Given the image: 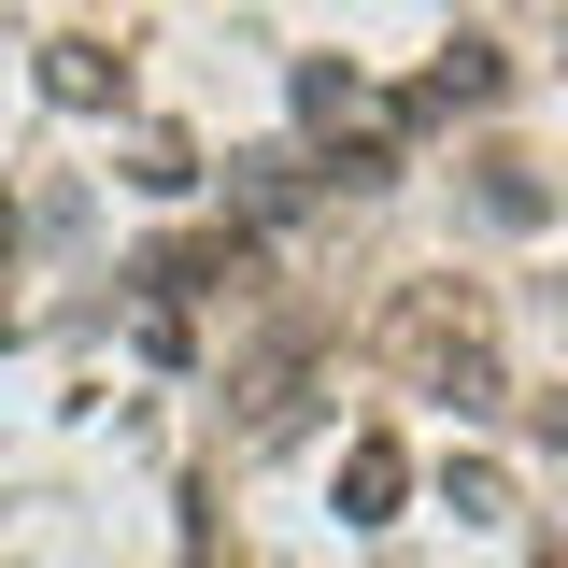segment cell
<instances>
[{"instance_id":"6","label":"cell","mask_w":568,"mask_h":568,"mask_svg":"<svg viewBox=\"0 0 568 568\" xmlns=\"http://www.w3.org/2000/svg\"><path fill=\"white\" fill-rule=\"evenodd\" d=\"M129 185H142V200H185V185H200L185 129H142V142H129Z\"/></svg>"},{"instance_id":"5","label":"cell","mask_w":568,"mask_h":568,"mask_svg":"<svg viewBox=\"0 0 568 568\" xmlns=\"http://www.w3.org/2000/svg\"><path fill=\"white\" fill-rule=\"evenodd\" d=\"M469 200H484L497 227H540V213H555V185H540L526 156H484V171H469Z\"/></svg>"},{"instance_id":"1","label":"cell","mask_w":568,"mask_h":568,"mask_svg":"<svg viewBox=\"0 0 568 568\" xmlns=\"http://www.w3.org/2000/svg\"><path fill=\"white\" fill-rule=\"evenodd\" d=\"M384 342H398V369H413L426 398H455V413H484V398H497V327H484V284H398Z\"/></svg>"},{"instance_id":"3","label":"cell","mask_w":568,"mask_h":568,"mask_svg":"<svg viewBox=\"0 0 568 568\" xmlns=\"http://www.w3.org/2000/svg\"><path fill=\"white\" fill-rule=\"evenodd\" d=\"M398 497H413V455H398V440H355L342 455V526H384Z\"/></svg>"},{"instance_id":"4","label":"cell","mask_w":568,"mask_h":568,"mask_svg":"<svg viewBox=\"0 0 568 568\" xmlns=\"http://www.w3.org/2000/svg\"><path fill=\"white\" fill-rule=\"evenodd\" d=\"M484 100H497V43H455V58L413 85V129H426V114H484Z\"/></svg>"},{"instance_id":"7","label":"cell","mask_w":568,"mask_h":568,"mask_svg":"<svg viewBox=\"0 0 568 568\" xmlns=\"http://www.w3.org/2000/svg\"><path fill=\"white\" fill-rule=\"evenodd\" d=\"M355 100H369V85H355V58H313V71H298V114H313V129H342Z\"/></svg>"},{"instance_id":"2","label":"cell","mask_w":568,"mask_h":568,"mask_svg":"<svg viewBox=\"0 0 568 568\" xmlns=\"http://www.w3.org/2000/svg\"><path fill=\"white\" fill-rule=\"evenodd\" d=\"M43 100H58V114H114V100H129V58L71 29V43H43Z\"/></svg>"}]
</instances>
